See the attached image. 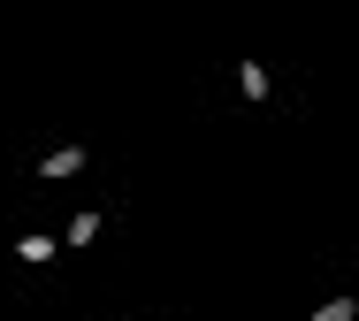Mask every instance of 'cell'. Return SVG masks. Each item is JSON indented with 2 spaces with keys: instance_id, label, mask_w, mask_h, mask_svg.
<instances>
[{
  "instance_id": "3957f363",
  "label": "cell",
  "mask_w": 359,
  "mask_h": 321,
  "mask_svg": "<svg viewBox=\"0 0 359 321\" xmlns=\"http://www.w3.org/2000/svg\"><path fill=\"white\" fill-rule=\"evenodd\" d=\"M92 238H100V214H76V222H69V238H62V245H92Z\"/></svg>"
},
{
  "instance_id": "277c9868",
  "label": "cell",
  "mask_w": 359,
  "mask_h": 321,
  "mask_svg": "<svg viewBox=\"0 0 359 321\" xmlns=\"http://www.w3.org/2000/svg\"><path fill=\"white\" fill-rule=\"evenodd\" d=\"M359 314V299H329V306H313V321H352Z\"/></svg>"
},
{
  "instance_id": "6da1fadb",
  "label": "cell",
  "mask_w": 359,
  "mask_h": 321,
  "mask_svg": "<svg viewBox=\"0 0 359 321\" xmlns=\"http://www.w3.org/2000/svg\"><path fill=\"white\" fill-rule=\"evenodd\" d=\"M76 168H84V153H76V146H62V153L39 160V176H76Z\"/></svg>"
},
{
  "instance_id": "7a4b0ae2",
  "label": "cell",
  "mask_w": 359,
  "mask_h": 321,
  "mask_svg": "<svg viewBox=\"0 0 359 321\" xmlns=\"http://www.w3.org/2000/svg\"><path fill=\"white\" fill-rule=\"evenodd\" d=\"M237 84H245V100H268V69H260V62H245V69H237Z\"/></svg>"
}]
</instances>
